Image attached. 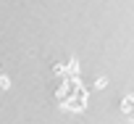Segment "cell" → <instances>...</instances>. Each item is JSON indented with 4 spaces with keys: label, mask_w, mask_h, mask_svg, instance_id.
Returning <instances> with one entry per match:
<instances>
[{
    "label": "cell",
    "mask_w": 134,
    "mask_h": 124,
    "mask_svg": "<svg viewBox=\"0 0 134 124\" xmlns=\"http://www.w3.org/2000/svg\"><path fill=\"white\" fill-rule=\"evenodd\" d=\"M121 108H124V111H129V116L134 119V98H124V103H121Z\"/></svg>",
    "instance_id": "1"
},
{
    "label": "cell",
    "mask_w": 134,
    "mask_h": 124,
    "mask_svg": "<svg viewBox=\"0 0 134 124\" xmlns=\"http://www.w3.org/2000/svg\"><path fill=\"white\" fill-rule=\"evenodd\" d=\"M8 87H11L8 77H5V74H0V90H8Z\"/></svg>",
    "instance_id": "2"
},
{
    "label": "cell",
    "mask_w": 134,
    "mask_h": 124,
    "mask_svg": "<svg viewBox=\"0 0 134 124\" xmlns=\"http://www.w3.org/2000/svg\"><path fill=\"white\" fill-rule=\"evenodd\" d=\"M105 85H108V79H103V77H100V79H97V82H95V87H97V90H103V87H105Z\"/></svg>",
    "instance_id": "3"
}]
</instances>
